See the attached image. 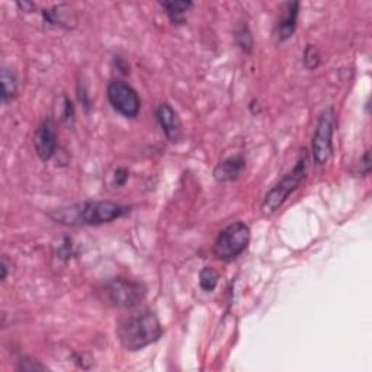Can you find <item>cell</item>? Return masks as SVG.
<instances>
[{"label":"cell","mask_w":372,"mask_h":372,"mask_svg":"<svg viewBox=\"0 0 372 372\" xmlns=\"http://www.w3.org/2000/svg\"><path fill=\"white\" fill-rule=\"evenodd\" d=\"M130 212V207L112 201H82L76 204L60 207L48 212L53 222L69 226H100L112 223Z\"/></svg>","instance_id":"obj_1"},{"label":"cell","mask_w":372,"mask_h":372,"mask_svg":"<svg viewBox=\"0 0 372 372\" xmlns=\"http://www.w3.org/2000/svg\"><path fill=\"white\" fill-rule=\"evenodd\" d=\"M116 334L127 350L137 352L156 343L163 334V326L156 313L140 310L120 320Z\"/></svg>","instance_id":"obj_2"},{"label":"cell","mask_w":372,"mask_h":372,"mask_svg":"<svg viewBox=\"0 0 372 372\" xmlns=\"http://www.w3.org/2000/svg\"><path fill=\"white\" fill-rule=\"evenodd\" d=\"M144 284L127 278H109L96 288V297L105 306L116 309H134L146 298Z\"/></svg>","instance_id":"obj_3"},{"label":"cell","mask_w":372,"mask_h":372,"mask_svg":"<svg viewBox=\"0 0 372 372\" xmlns=\"http://www.w3.org/2000/svg\"><path fill=\"white\" fill-rule=\"evenodd\" d=\"M307 167H309V156L307 151L304 150L300 155L295 166L293 167V171L286 173L278 183H275L272 188H270L263 201H262V212L265 215H272L281 207L285 204L286 199L293 195L300 186L304 183L307 178Z\"/></svg>","instance_id":"obj_4"},{"label":"cell","mask_w":372,"mask_h":372,"mask_svg":"<svg viewBox=\"0 0 372 372\" xmlns=\"http://www.w3.org/2000/svg\"><path fill=\"white\" fill-rule=\"evenodd\" d=\"M250 243V228L247 224L238 222L226 227L214 242L212 253L218 261L230 262L239 258Z\"/></svg>","instance_id":"obj_5"},{"label":"cell","mask_w":372,"mask_h":372,"mask_svg":"<svg viewBox=\"0 0 372 372\" xmlns=\"http://www.w3.org/2000/svg\"><path fill=\"white\" fill-rule=\"evenodd\" d=\"M334 125H336V111L333 107H327L318 116L311 141L313 159L320 166L326 164L333 156Z\"/></svg>","instance_id":"obj_6"},{"label":"cell","mask_w":372,"mask_h":372,"mask_svg":"<svg viewBox=\"0 0 372 372\" xmlns=\"http://www.w3.org/2000/svg\"><path fill=\"white\" fill-rule=\"evenodd\" d=\"M108 100L112 108L125 118H135L140 114L141 100L130 83L124 80H112L107 89Z\"/></svg>","instance_id":"obj_7"},{"label":"cell","mask_w":372,"mask_h":372,"mask_svg":"<svg viewBox=\"0 0 372 372\" xmlns=\"http://www.w3.org/2000/svg\"><path fill=\"white\" fill-rule=\"evenodd\" d=\"M33 148L42 162H48L56 155L57 134L54 123L49 118H45L33 134Z\"/></svg>","instance_id":"obj_8"},{"label":"cell","mask_w":372,"mask_h":372,"mask_svg":"<svg viewBox=\"0 0 372 372\" xmlns=\"http://www.w3.org/2000/svg\"><path fill=\"white\" fill-rule=\"evenodd\" d=\"M156 118L167 140H171L172 143H179L182 140L183 130L180 118L171 105L167 102L159 104L156 108Z\"/></svg>","instance_id":"obj_9"},{"label":"cell","mask_w":372,"mask_h":372,"mask_svg":"<svg viewBox=\"0 0 372 372\" xmlns=\"http://www.w3.org/2000/svg\"><path fill=\"white\" fill-rule=\"evenodd\" d=\"M300 15V3L298 2H286L281 6L279 18L275 24V37L279 42L290 40L297 29Z\"/></svg>","instance_id":"obj_10"},{"label":"cell","mask_w":372,"mask_h":372,"mask_svg":"<svg viewBox=\"0 0 372 372\" xmlns=\"http://www.w3.org/2000/svg\"><path fill=\"white\" fill-rule=\"evenodd\" d=\"M246 169V159L243 156H231L214 169V179L219 183L239 179Z\"/></svg>","instance_id":"obj_11"},{"label":"cell","mask_w":372,"mask_h":372,"mask_svg":"<svg viewBox=\"0 0 372 372\" xmlns=\"http://www.w3.org/2000/svg\"><path fill=\"white\" fill-rule=\"evenodd\" d=\"M42 16L47 24L53 25V26H59V28H64V29H72L73 26H76V22H77L76 18H72L70 9L65 5L54 6L52 9L44 10Z\"/></svg>","instance_id":"obj_12"},{"label":"cell","mask_w":372,"mask_h":372,"mask_svg":"<svg viewBox=\"0 0 372 372\" xmlns=\"http://www.w3.org/2000/svg\"><path fill=\"white\" fill-rule=\"evenodd\" d=\"M160 8L164 9L169 20L172 21L173 25H183L186 22V13H188L194 3L189 0H183V2H175V0H164V2H159Z\"/></svg>","instance_id":"obj_13"},{"label":"cell","mask_w":372,"mask_h":372,"mask_svg":"<svg viewBox=\"0 0 372 372\" xmlns=\"http://www.w3.org/2000/svg\"><path fill=\"white\" fill-rule=\"evenodd\" d=\"M0 80H2V102L6 105L18 95V79L9 69H3Z\"/></svg>","instance_id":"obj_14"},{"label":"cell","mask_w":372,"mask_h":372,"mask_svg":"<svg viewBox=\"0 0 372 372\" xmlns=\"http://www.w3.org/2000/svg\"><path fill=\"white\" fill-rule=\"evenodd\" d=\"M218 279H219V275H218L217 270H214L212 268L206 266L199 272V286L206 293H212L215 290Z\"/></svg>","instance_id":"obj_15"},{"label":"cell","mask_w":372,"mask_h":372,"mask_svg":"<svg viewBox=\"0 0 372 372\" xmlns=\"http://www.w3.org/2000/svg\"><path fill=\"white\" fill-rule=\"evenodd\" d=\"M235 42L240 47L242 52L250 54L253 49V37L249 26L246 24H242L238 29H235Z\"/></svg>","instance_id":"obj_16"},{"label":"cell","mask_w":372,"mask_h":372,"mask_svg":"<svg viewBox=\"0 0 372 372\" xmlns=\"http://www.w3.org/2000/svg\"><path fill=\"white\" fill-rule=\"evenodd\" d=\"M302 61H304V65H306L309 70H316L321 63V56L318 53V49L314 45L309 44L306 47V49H304Z\"/></svg>","instance_id":"obj_17"},{"label":"cell","mask_w":372,"mask_h":372,"mask_svg":"<svg viewBox=\"0 0 372 372\" xmlns=\"http://www.w3.org/2000/svg\"><path fill=\"white\" fill-rule=\"evenodd\" d=\"M369 172H371V156H369V150H366L364 156L361 157V160L358 163V169L355 173L359 175V176H366V175H369Z\"/></svg>","instance_id":"obj_18"},{"label":"cell","mask_w":372,"mask_h":372,"mask_svg":"<svg viewBox=\"0 0 372 372\" xmlns=\"http://www.w3.org/2000/svg\"><path fill=\"white\" fill-rule=\"evenodd\" d=\"M130 178V172L127 171V169L124 167H120V169H116V172L114 175V182L116 186H123Z\"/></svg>","instance_id":"obj_19"},{"label":"cell","mask_w":372,"mask_h":372,"mask_svg":"<svg viewBox=\"0 0 372 372\" xmlns=\"http://www.w3.org/2000/svg\"><path fill=\"white\" fill-rule=\"evenodd\" d=\"M20 371H38V369H47L44 365L41 364H37V362H33L32 359H22L21 361V365L18 366Z\"/></svg>","instance_id":"obj_20"},{"label":"cell","mask_w":372,"mask_h":372,"mask_svg":"<svg viewBox=\"0 0 372 372\" xmlns=\"http://www.w3.org/2000/svg\"><path fill=\"white\" fill-rule=\"evenodd\" d=\"M16 5H18V8H20L21 10L28 12V13H29V12H33V9L37 8L36 3H32V2H18Z\"/></svg>","instance_id":"obj_21"},{"label":"cell","mask_w":372,"mask_h":372,"mask_svg":"<svg viewBox=\"0 0 372 372\" xmlns=\"http://www.w3.org/2000/svg\"><path fill=\"white\" fill-rule=\"evenodd\" d=\"M8 278V262L6 258L2 259V281H6Z\"/></svg>","instance_id":"obj_22"}]
</instances>
